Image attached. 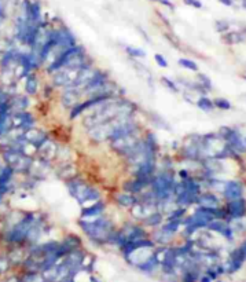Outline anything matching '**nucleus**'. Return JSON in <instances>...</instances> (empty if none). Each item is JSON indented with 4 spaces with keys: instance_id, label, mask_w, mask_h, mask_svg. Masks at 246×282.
<instances>
[{
    "instance_id": "nucleus-1",
    "label": "nucleus",
    "mask_w": 246,
    "mask_h": 282,
    "mask_svg": "<svg viewBox=\"0 0 246 282\" xmlns=\"http://www.w3.org/2000/svg\"><path fill=\"white\" fill-rule=\"evenodd\" d=\"M136 111H138V106L132 101L123 97H113L93 108L91 111L86 112L83 114L81 124L86 129H90L95 125L113 120L116 117L135 116Z\"/></svg>"
},
{
    "instance_id": "nucleus-2",
    "label": "nucleus",
    "mask_w": 246,
    "mask_h": 282,
    "mask_svg": "<svg viewBox=\"0 0 246 282\" xmlns=\"http://www.w3.org/2000/svg\"><path fill=\"white\" fill-rule=\"evenodd\" d=\"M79 226L81 231L98 245L109 244L111 233L116 230L113 221L105 215H99L97 218H90V219H80Z\"/></svg>"
},
{
    "instance_id": "nucleus-3",
    "label": "nucleus",
    "mask_w": 246,
    "mask_h": 282,
    "mask_svg": "<svg viewBox=\"0 0 246 282\" xmlns=\"http://www.w3.org/2000/svg\"><path fill=\"white\" fill-rule=\"evenodd\" d=\"M65 183H66L69 194L79 203L81 208H84L98 200H102V193L99 191V189L87 183L86 180L80 178L79 175L66 180Z\"/></svg>"
},
{
    "instance_id": "nucleus-4",
    "label": "nucleus",
    "mask_w": 246,
    "mask_h": 282,
    "mask_svg": "<svg viewBox=\"0 0 246 282\" xmlns=\"http://www.w3.org/2000/svg\"><path fill=\"white\" fill-rule=\"evenodd\" d=\"M37 212H25L24 216L19 219L14 226L1 231V237L8 245H22L26 241V235L29 233L31 227L39 218Z\"/></svg>"
},
{
    "instance_id": "nucleus-5",
    "label": "nucleus",
    "mask_w": 246,
    "mask_h": 282,
    "mask_svg": "<svg viewBox=\"0 0 246 282\" xmlns=\"http://www.w3.org/2000/svg\"><path fill=\"white\" fill-rule=\"evenodd\" d=\"M1 160L3 163L15 172V175H26L32 166L33 157L22 152L15 150H1Z\"/></svg>"
},
{
    "instance_id": "nucleus-6",
    "label": "nucleus",
    "mask_w": 246,
    "mask_h": 282,
    "mask_svg": "<svg viewBox=\"0 0 246 282\" xmlns=\"http://www.w3.org/2000/svg\"><path fill=\"white\" fill-rule=\"evenodd\" d=\"M141 139V131H136V132H132V134H127V135L118 136L116 139H113V141L109 142V147H110L111 152H114L117 156L125 159Z\"/></svg>"
},
{
    "instance_id": "nucleus-7",
    "label": "nucleus",
    "mask_w": 246,
    "mask_h": 282,
    "mask_svg": "<svg viewBox=\"0 0 246 282\" xmlns=\"http://www.w3.org/2000/svg\"><path fill=\"white\" fill-rule=\"evenodd\" d=\"M180 152L183 157L189 161H201L202 154V136L191 135L189 136L180 147Z\"/></svg>"
},
{
    "instance_id": "nucleus-8",
    "label": "nucleus",
    "mask_w": 246,
    "mask_h": 282,
    "mask_svg": "<svg viewBox=\"0 0 246 282\" xmlns=\"http://www.w3.org/2000/svg\"><path fill=\"white\" fill-rule=\"evenodd\" d=\"M81 69H70V68H62L56 70L51 76V84L55 88H66V87H72L74 81L79 76V72Z\"/></svg>"
},
{
    "instance_id": "nucleus-9",
    "label": "nucleus",
    "mask_w": 246,
    "mask_h": 282,
    "mask_svg": "<svg viewBox=\"0 0 246 282\" xmlns=\"http://www.w3.org/2000/svg\"><path fill=\"white\" fill-rule=\"evenodd\" d=\"M52 172H54L52 163H49L47 160L40 159V157L36 156V157H33L31 168H29V171H28V173L25 176L35 179L36 182H40V180H44Z\"/></svg>"
},
{
    "instance_id": "nucleus-10",
    "label": "nucleus",
    "mask_w": 246,
    "mask_h": 282,
    "mask_svg": "<svg viewBox=\"0 0 246 282\" xmlns=\"http://www.w3.org/2000/svg\"><path fill=\"white\" fill-rule=\"evenodd\" d=\"M220 136L226 141L227 146L237 154L246 153V143L244 136L241 135L240 131L234 128H222Z\"/></svg>"
},
{
    "instance_id": "nucleus-11",
    "label": "nucleus",
    "mask_w": 246,
    "mask_h": 282,
    "mask_svg": "<svg viewBox=\"0 0 246 282\" xmlns=\"http://www.w3.org/2000/svg\"><path fill=\"white\" fill-rule=\"evenodd\" d=\"M83 99H84L83 92H81L79 88H76V87L73 86L62 88L61 95H59V102H61L62 106H63L65 109H68V111H70V109L77 104H80Z\"/></svg>"
},
{
    "instance_id": "nucleus-12",
    "label": "nucleus",
    "mask_w": 246,
    "mask_h": 282,
    "mask_svg": "<svg viewBox=\"0 0 246 282\" xmlns=\"http://www.w3.org/2000/svg\"><path fill=\"white\" fill-rule=\"evenodd\" d=\"M58 150H59V146L51 136H49L46 141L37 147L36 156L40 157V159L47 160L49 163H55L56 154H58Z\"/></svg>"
},
{
    "instance_id": "nucleus-13",
    "label": "nucleus",
    "mask_w": 246,
    "mask_h": 282,
    "mask_svg": "<svg viewBox=\"0 0 246 282\" xmlns=\"http://www.w3.org/2000/svg\"><path fill=\"white\" fill-rule=\"evenodd\" d=\"M226 214H227V219H240V218H245L246 216V200L244 197L241 198H235V200H230L226 204ZM226 219V221H227Z\"/></svg>"
},
{
    "instance_id": "nucleus-14",
    "label": "nucleus",
    "mask_w": 246,
    "mask_h": 282,
    "mask_svg": "<svg viewBox=\"0 0 246 282\" xmlns=\"http://www.w3.org/2000/svg\"><path fill=\"white\" fill-rule=\"evenodd\" d=\"M11 124L12 128L25 131V129L36 125V118H35V116L32 114L31 112H18V113L11 114Z\"/></svg>"
},
{
    "instance_id": "nucleus-15",
    "label": "nucleus",
    "mask_w": 246,
    "mask_h": 282,
    "mask_svg": "<svg viewBox=\"0 0 246 282\" xmlns=\"http://www.w3.org/2000/svg\"><path fill=\"white\" fill-rule=\"evenodd\" d=\"M31 108V97L26 94H11L8 98V111L11 114L25 112Z\"/></svg>"
},
{
    "instance_id": "nucleus-16",
    "label": "nucleus",
    "mask_w": 246,
    "mask_h": 282,
    "mask_svg": "<svg viewBox=\"0 0 246 282\" xmlns=\"http://www.w3.org/2000/svg\"><path fill=\"white\" fill-rule=\"evenodd\" d=\"M22 136H24V139L28 142V143H31V145H33V146L37 149V147L40 146V145L49 138V134L46 129L37 128L36 125H35V127L25 129L24 132H22Z\"/></svg>"
},
{
    "instance_id": "nucleus-17",
    "label": "nucleus",
    "mask_w": 246,
    "mask_h": 282,
    "mask_svg": "<svg viewBox=\"0 0 246 282\" xmlns=\"http://www.w3.org/2000/svg\"><path fill=\"white\" fill-rule=\"evenodd\" d=\"M244 193H245V187H244V183L240 180H228L224 183L222 190L223 197L227 201L244 197Z\"/></svg>"
},
{
    "instance_id": "nucleus-18",
    "label": "nucleus",
    "mask_w": 246,
    "mask_h": 282,
    "mask_svg": "<svg viewBox=\"0 0 246 282\" xmlns=\"http://www.w3.org/2000/svg\"><path fill=\"white\" fill-rule=\"evenodd\" d=\"M56 176L62 180H69V179L74 178L79 175L77 172V167L74 164V161H65V163H58L56 168H54V172Z\"/></svg>"
},
{
    "instance_id": "nucleus-19",
    "label": "nucleus",
    "mask_w": 246,
    "mask_h": 282,
    "mask_svg": "<svg viewBox=\"0 0 246 282\" xmlns=\"http://www.w3.org/2000/svg\"><path fill=\"white\" fill-rule=\"evenodd\" d=\"M81 248V238L76 234H68L66 237H63L62 241H59V252H61L62 258L65 255H68L70 252L80 249Z\"/></svg>"
},
{
    "instance_id": "nucleus-20",
    "label": "nucleus",
    "mask_w": 246,
    "mask_h": 282,
    "mask_svg": "<svg viewBox=\"0 0 246 282\" xmlns=\"http://www.w3.org/2000/svg\"><path fill=\"white\" fill-rule=\"evenodd\" d=\"M208 228L209 231H213V233L222 234L224 238L231 239L234 238V231L231 230V227L227 223V221H223V219H213V221L208 223V226L205 227Z\"/></svg>"
},
{
    "instance_id": "nucleus-21",
    "label": "nucleus",
    "mask_w": 246,
    "mask_h": 282,
    "mask_svg": "<svg viewBox=\"0 0 246 282\" xmlns=\"http://www.w3.org/2000/svg\"><path fill=\"white\" fill-rule=\"evenodd\" d=\"M106 211V203L103 200H98L95 203L87 205L81 208L80 219H90V218H97L99 215H103Z\"/></svg>"
},
{
    "instance_id": "nucleus-22",
    "label": "nucleus",
    "mask_w": 246,
    "mask_h": 282,
    "mask_svg": "<svg viewBox=\"0 0 246 282\" xmlns=\"http://www.w3.org/2000/svg\"><path fill=\"white\" fill-rule=\"evenodd\" d=\"M113 200L116 205H118L120 208L124 209H131L136 203H138V196L136 194H132V193H128V191H118L113 196Z\"/></svg>"
},
{
    "instance_id": "nucleus-23",
    "label": "nucleus",
    "mask_w": 246,
    "mask_h": 282,
    "mask_svg": "<svg viewBox=\"0 0 246 282\" xmlns=\"http://www.w3.org/2000/svg\"><path fill=\"white\" fill-rule=\"evenodd\" d=\"M24 90L28 97H35L40 91V81L35 72L29 73L24 79Z\"/></svg>"
},
{
    "instance_id": "nucleus-24",
    "label": "nucleus",
    "mask_w": 246,
    "mask_h": 282,
    "mask_svg": "<svg viewBox=\"0 0 246 282\" xmlns=\"http://www.w3.org/2000/svg\"><path fill=\"white\" fill-rule=\"evenodd\" d=\"M198 207H205V208H219L222 207L220 205V200L219 197L213 194V193H201L197 198V203H196Z\"/></svg>"
},
{
    "instance_id": "nucleus-25",
    "label": "nucleus",
    "mask_w": 246,
    "mask_h": 282,
    "mask_svg": "<svg viewBox=\"0 0 246 282\" xmlns=\"http://www.w3.org/2000/svg\"><path fill=\"white\" fill-rule=\"evenodd\" d=\"M173 237H175V235L166 233L165 230L161 226L155 227L153 230V233L150 234V238L153 239L155 245H157V244H158V245H166V244H169V242L172 241Z\"/></svg>"
},
{
    "instance_id": "nucleus-26",
    "label": "nucleus",
    "mask_w": 246,
    "mask_h": 282,
    "mask_svg": "<svg viewBox=\"0 0 246 282\" xmlns=\"http://www.w3.org/2000/svg\"><path fill=\"white\" fill-rule=\"evenodd\" d=\"M164 222H165V216L161 214L160 211H153L151 214H148V216L141 222V225L145 227L155 228V227H160Z\"/></svg>"
},
{
    "instance_id": "nucleus-27",
    "label": "nucleus",
    "mask_w": 246,
    "mask_h": 282,
    "mask_svg": "<svg viewBox=\"0 0 246 282\" xmlns=\"http://www.w3.org/2000/svg\"><path fill=\"white\" fill-rule=\"evenodd\" d=\"M245 255L244 252L241 251V248H237L235 251L231 252L230 255V260H228V271L230 273H234L238 269H241V266L245 262Z\"/></svg>"
},
{
    "instance_id": "nucleus-28",
    "label": "nucleus",
    "mask_w": 246,
    "mask_h": 282,
    "mask_svg": "<svg viewBox=\"0 0 246 282\" xmlns=\"http://www.w3.org/2000/svg\"><path fill=\"white\" fill-rule=\"evenodd\" d=\"M148 184H145L143 182H141L139 179L134 178V176L128 179V180H125L123 183V190L132 193V194H139V193H142V191L145 190V189H148Z\"/></svg>"
},
{
    "instance_id": "nucleus-29",
    "label": "nucleus",
    "mask_w": 246,
    "mask_h": 282,
    "mask_svg": "<svg viewBox=\"0 0 246 282\" xmlns=\"http://www.w3.org/2000/svg\"><path fill=\"white\" fill-rule=\"evenodd\" d=\"M223 40H224V43L227 44H238L245 42V36H244V32H226V33L223 35Z\"/></svg>"
},
{
    "instance_id": "nucleus-30",
    "label": "nucleus",
    "mask_w": 246,
    "mask_h": 282,
    "mask_svg": "<svg viewBox=\"0 0 246 282\" xmlns=\"http://www.w3.org/2000/svg\"><path fill=\"white\" fill-rule=\"evenodd\" d=\"M186 214H187V208H185V207H175V208H173L169 214L165 215V221L166 222H173V221L183 222Z\"/></svg>"
},
{
    "instance_id": "nucleus-31",
    "label": "nucleus",
    "mask_w": 246,
    "mask_h": 282,
    "mask_svg": "<svg viewBox=\"0 0 246 282\" xmlns=\"http://www.w3.org/2000/svg\"><path fill=\"white\" fill-rule=\"evenodd\" d=\"M197 108H199L202 112H206V113H210L212 111H215V105H213V101L206 97V95H201L199 98L197 99Z\"/></svg>"
},
{
    "instance_id": "nucleus-32",
    "label": "nucleus",
    "mask_w": 246,
    "mask_h": 282,
    "mask_svg": "<svg viewBox=\"0 0 246 282\" xmlns=\"http://www.w3.org/2000/svg\"><path fill=\"white\" fill-rule=\"evenodd\" d=\"M125 53H127L131 58H136V59H143V58H146L145 50L139 49V47H134V46H125Z\"/></svg>"
},
{
    "instance_id": "nucleus-33",
    "label": "nucleus",
    "mask_w": 246,
    "mask_h": 282,
    "mask_svg": "<svg viewBox=\"0 0 246 282\" xmlns=\"http://www.w3.org/2000/svg\"><path fill=\"white\" fill-rule=\"evenodd\" d=\"M196 81H197L198 84L202 87L203 90H205L206 92L212 91V88H213V87H212V81H210V79L206 76V74L198 73L197 80H196Z\"/></svg>"
},
{
    "instance_id": "nucleus-34",
    "label": "nucleus",
    "mask_w": 246,
    "mask_h": 282,
    "mask_svg": "<svg viewBox=\"0 0 246 282\" xmlns=\"http://www.w3.org/2000/svg\"><path fill=\"white\" fill-rule=\"evenodd\" d=\"M179 66H182V68L185 69H189L191 72H198V65L196 62L193 61V59H189V58H180L178 61Z\"/></svg>"
},
{
    "instance_id": "nucleus-35",
    "label": "nucleus",
    "mask_w": 246,
    "mask_h": 282,
    "mask_svg": "<svg viewBox=\"0 0 246 282\" xmlns=\"http://www.w3.org/2000/svg\"><path fill=\"white\" fill-rule=\"evenodd\" d=\"M161 83H162V86H165L169 91L175 92V94H178L179 92V84L176 81H173L172 79H169V77H166V76H162V77H161Z\"/></svg>"
},
{
    "instance_id": "nucleus-36",
    "label": "nucleus",
    "mask_w": 246,
    "mask_h": 282,
    "mask_svg": "<svg viewBox=\"0 0 246 282\" xmlns=\"http://www.w3.org/2000/svg\"><path fill=\"white\" fill-rule=\"evenodd\" d=\"M213 105H215V108L220 109V111H230L233 108L231 102L226 98H216L213 101Z\"/></svg>"
},
{
    "instance_id": "nucleus-37",
    "label": "nucleus",
    "mask_w": 246,
    "mask_h": 282,
    "mask_svg": "<svg viewBox=\"0 0 246 282\" xmlns=\"http://www.w3.org/2000/svg\"><path fill=\"white\" fill-rule=\"evenodd\" d=\"M215 28L217 32L226 33V32H228V29H230V24H228L227 21H224V19H219V21H216L215 22Z\"/></svg>"
},
{
    "instance_id": "nucleus-38",
    "label": "nucleus",
    "mask_w": 246,
    "mask_h": 282,
    "mask_svg": "<svg viewBox=\"0 0 246 282\" xmlns=\"http://www.w3.org/2000/svg\"><path fill=\"white\" fill-rule=\"evenodd\" d=\"M10 269V262L6 256H0V274H4Z\"/></svg>"
},
{
    "instance_id": "nucleus-39",
    "label": "nucleus",
    "mask_w": 246,
    "mask_h": 282,
    "mask_svg": "<svg viewBox=\"0 0 246 282\" xmlns=\"http://www.w3.org/2000/svg\"><path fill=\"white\" fill-rule=\"evenodd\" d=\"M154 61H155V63L160 68H168V61H166V58L162 54H155L154 56Z\"/></svg>"
},
{
    "instance_id": "nucleus-40",
    "label": "nucleus",
    "mask_w": 246,
    "mask_h": 282,
    "mask_svg": "<svg viewBox=\"0 0 246 282\" xmlns=\"http://www.w3.org/2000/svg\"><path fill=\"white\" fill-rule=\"evenodd\" d=\"M7 18V6L3 0H0V26Z\"/></svg>"
},
{
    "instance_id": "nucleus-41",
    "label": "nucleus",
    "mask_w": 246,
    "mask_h": 282,
    "mask_svg": "<svg viewBox=\"0 0 246 282\" xmlns=\"http://www.w3.org/2000/svg\"><path fill=\"white\" fill-rule=\"evenodd\" d=\"M183 3L194 8H202V3L199 0H183Z\"/></svg>"
},
{
    "instance_id": "nucleus-42",
    "label": "nucleus",
    "mask_w": 246,
    "mask_h": 282,
    "mask_svg": "<svg viewBox=\"0 0 246 282\" xmlns=\"http://www.w3.org/2000/svg\"><path fill=\"white\" fill-rule=\"evenodd\" d=\"M178 175H179V178L180 179H186V178H189V176H191L190 172H189V169H180Z\"/></svg>"
},
{
    "instance_id": "nucleus-43",
    "label": "nucleus",
    "mask_w": 246,
    "mask_h": 282,
    "mask_svg": "<svg viewBox=\"0 0 246 282\" xmlns=\"http://www.w3.org/2000/svg\"><path fill=\"white\" fill-rule=\"evenodd\" d=\"M222 4H224V6H228V7H231L233 4H234V0H219Z\"/></svg>"
},
{
    "instance_id": "nucleus-44",
    "label": "nucleus",
    "mask_w": 246,
    "mask_h": 282,
    "mask_svg": "<svg viewBox=\"0 0 246 282\" xmlns=\"http://www.w3.org/2000/svg\"><path fill=\"white\" fill-rule=\"evenodd\" d=\"M240 248H241V251L244 252V255H245V258H246V239L242 242V245H241Z\"/></svg>"
},
{
    "instance_id": "nucleus-45",
    "label": "nucleus",
    "mask_w": 246,
    "mask_h": 282,
    "mask_svg": "<svg viewBox=\"0 0 246 282\" xmlns=\"http://www.w3.org/2000/svg\"><path fill=\"white\" fill-rule=\"evenodd\" d=\"M7 282H22L19 278H17V277H11V278H8V281Z\"/></svg>"
},
{
    "instance_id": "nucleus-46",
    "label": "nucleus",
    "mask_w": 246,
    "mask_h": 282,
    "mask_svg": "<svg viewBox=\"0 0 246 282\" xmlns=\"http://www.w3.org/2000/svg\"><path fill=\"white\" fill-rule=\"evenodd\" d=\"M3 200H4V194H1V193H0V207H1V203H3Z\"/></svg>"
},
{
    "instance_id": "nucleus-47",
    "label": "nucleus",
    "mask_w": 246,
    "mask_h": 282,
    "mask_svg": "<svg viewBox=\"0 0 246 282\" xmlns=\"http://www.w3.org/2000/svg\"><path fill=\"white\" fill-rule=\"evenodd\" d=\"M241 1H242V7H244V8H246V0H241Z\"/></svg>"
},
{
    "instance_id": "nucleus-48",
    "label": "nucleus",
    "mask_w": 246,
    "mask_h": 282,
    "mask_svg": "<svg viewBox=\"0 0 246 282\" xmlns=\"http://www.w3.org/2000/svg\"><path fill=\"white\" fill-rule=\"evenodd\" d=\"M3 92H4V88H3V87H0V97H1V94H3Z\"/></svg>"
},
{
    "instance_id": "nucleus-49",
    "label": "nucleus",
    "mask_w": 246,
    "mask_h": 282,
    "mask_svg": "<svg viewBox=\"0 0 246 282\" xmlns=\"http://www.w3.org/2000/svg\"><path fill=\"white\" fill-rule=\"evenodd\" d=\"M153 1H158V3H160V1H161V0H153Z\"/></svg>"
},
{
    "instance_id": "nucleus-50",
    "label": "nucleus",
    "mask_w": 246,
    "mask_h": 282,
    "mask_svg": "<svg viewBox=\"0 0 246 282\" xmlns=\"http://www.w3.org/2000/svg\"><path fill=\"white\" fill-rule=\"evenodd\" d=\"M244 79H245V80H246V74H245V76H244Z\"/></svg>"
},
{
    "instance_id": "nucleus-51",
    "label": "nucleus",
    "mask_w": 246,
    "mask_h": 282,
    "mask_svg": "<svg viewBox=\"0 0 246 282\" xmlns=\"http://www.w3.org/2000/svg\"><path fill=\"white\" fill-rule=\"evenodd\" d=\"M244 33H246V28H245V31H244Z\"/></svg>"
}]
</instances>
